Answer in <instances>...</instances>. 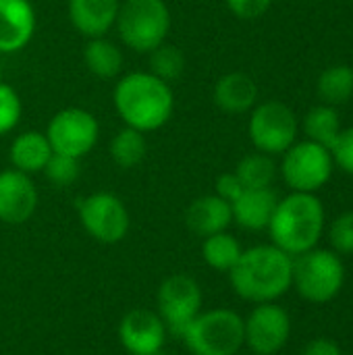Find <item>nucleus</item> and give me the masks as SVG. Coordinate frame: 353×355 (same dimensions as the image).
Here are the masks:
<instances>
[{"label":"nucleus","instance_id":"7ed1b4c3","mask_svg":"<svg viewBox=\"0 0 353 355\" xmlns=\"http://www.w3.org/2000/svg\"><path fill=\"white\" fill-rule=\"evenodd\" d=\"M273 245L289 256H302L320 241L325 231V208L314 193L293 191L279 200L270 225Z\"/></svg>","mask_w":353,"mask_h":355},{"label":"nucleus","instance_id":"bb28decb","mask_svg":"<svg viewBox=\"0 0 353 355\" xmlns=\"http://www.w3.org/2000/svg\"><path fill=\"white\" fill-rule=\"evenodd\" d=\"M150 73L166 83L177 81L185 71V54L175 44H160L150 52Z\"/></svg>","mask_w":353,"mask_h":355},{"label":"nucleus","instance_id":"f704fd0d","mask_svg":"<svg viewBox=\"0 0 353 355\" xmlns=\"http://www.w3.org/2000/svg\"><path fill=\"white\" fill-rule=\"evenodd\" d=\"M0 81H2V64H0Z\"/></svg>","mask_w":353,"mask_h":355},{"label":"nucleus","instance_id":"2eb2a0df","mask_svg":"<svg viewBox=\"0 0 353 355\" xmlns=\"http://www.w3.org/2000/svg\"><path fill=\"white\" fill-rule=\"evenodd\" d=\"M37 27L29 0H0V54H15L29 46Z\"/></svg>","mask_w":353,"mask_h":355},{"label":"nucleus","instance_id":"f3484780","mask_svg":"<svg viewBox=\"0 0 353 355\" xmlns=\"http://www.w3.org/2000/svg\"><path fill=\"white\" fill-rule=\"evenodd\" d=\"M231 223H233L231 204L218 198L216 193L193 200L185 210V225L198 237L223 233L229 229Z\"/></svg>","mask_w":353,"mask_h":355},{"label":"nucleus","instance_id":"9b49d317","mask_svg":"<svg viewBox=\"0 0 353 355\" xmlns=\"http://www.w3.org/2000/svg\"><path fill=\"white\" fill-rule=\"evenodd\" d=\"M156 304L166 331L181 339L193 318L202 312V289L189 275H171L158 287Z\"/></svg>","mask_w":353,"mask_h":355},{"label":"nucleus","instance_id":"6ab92c4d","mask_svg":"<svg viewBox=\"0 0 353 355\" xmlns=\"http://www.w3.org/2000/svg\"><path fill=\"white\" fill-rule=\"evenodd\" d=\"M279 200L270 187L264 189H243V193L231 204L233 220L248 231H262L268 229L273 212Z\"/></svg>","mask_w":353,"mask_h":355},{"label":"nucleus","instance_id":"f03ea898","mask_svg":"<svg viewBox=\"0 0 353 355\" xmlns=\"http://www.w3.org/2000/svg\"><path fill=\"white\" fill-rule=\"evenodd\" d=\"M233 291L254 304L279 300L293 285V258L277 245H256L241 252L229 270Z\"/></svg>","mask_w":353,"mask_h":355},{"label":"nucleus","instance_id":"cd10ccee","mask_svg":"<svg viewBox=\"0 0 353 355\" xmlns=\"http://www.w3.org/2000/svg\"><path fill=\"white\" fill-rule=\"evenodd\" d=\"M79 160L77 158H71V156H64V154H56L52 152L48 164L44 166L42 175L56 187H69L73 185L77 179H79Z\"/></svg>","mask_w":353,"mask_h":355},{"label":"nucleus","instance_id":"1a4fd4ad","mask_svg":"<svg viewBox=\"0 0 353 355\" xmlns=\"http://www.w3.org/2000/svg\"><path fill=\"white\" fill-rule=\"evenodd\" d=\"M335 162L331 156V150L314 144L310 139L295 141L285 154L281 162V175L285 183L293 191L302 193H314L320 187H325L333 175Z\"/></svg>","mask_w":353,"mask_h":355},{"label":"nucleus","instance_id":"c85d7f7f","mask_svg":"<svg viewBox=\"0 0 353 355\" xmlns=\"http://www.w3.org/2000/svg\"><path fill=\"white\" fill-rule=\"evenodd\" d=\"M23 114V102L17 89L0 81V137L15 131Z\"/></svg>","mask_w":353,"mask_h":355},{"label":"nucleus","instance_id":"a211bd4d","mask_svg":"<svg viewBox=\"0 0 353 355\" xmlns=\"http://www.w3.org/2000/svg\"><path fill=\"white\" fill-rule=\"evenodd\" d=\"M214 104L229 114H243L258 104V85L248 73H227L212 89Z\"/></svg>","mask_w":353,"mask_h":355},{"label":"nucleus","instance_id":"423d86ee","mask_svg":"<svg viewBox=\"0 0 353 355\" xmlns=\"http://www.w3.org/2000/svg\"><path fill=\"white\" fill-rule=\"evenodd\" d=\"M343 279V262L333 252L310 250L293 262V285L298 293L308 302H331L341 291Z\"/></svg>","mask_w":353,"mask_h":355},{"label":"nucleus","instance_id":"c756f323","mask_svg":"<svg viewBox=\"0 0 353 355\" xmlns=\"http://www.w3.org/2000/svg\"><path fill=\"white\" fill-rule=\"evenodd\" d=\"M331 243L341 254H353V212L341 214L331 225Z\"/></svg>","mask_w":353,"mask_h":355},{"label":"nucleus","instance_id":"393cba45","mask_svg":"<svg viewBox=\"0 0 353 355\" xmlns=\"http://www.w3.org/2000/svg\"><path fill=\"white\" fill-rule=\"evenodd\" d=\"M241 252L243 250H241L239 241L233 235H229L227 231L208 235V237H204V243H202L204 262L218 272H229L237 264Z\"/></svg>","mask_w":353,"mask_h":355},{"label":"nucleus","instance_id":"4468645a","mask_svg":"<svg viewBox=\"0 0 353 355\" xmlns=\"http://www.w3.org/2000/svg\"><path fill=\"white\" fill-rule=\"evenodd\" d=\"M37 208V189L29 175L6 168L0 171V223L23 225Z\"/></svg>","mask_w":353,"mask_h":355},{"label":"nucleus","instance_id":"b1692460","mask_svg":"<svg viewBox=\"0 0 353 355\" xmlns=\"http://www.w3.org/2000/svg\"><path fill=\"white\" fill-rule=\"evenodd\" d=\"M110 158L119 168H135L144 162L146 154H148V141H146V133L133 129V127H123L121 131H117L110 139L108 146Z\"/></svg>","mask_w":353,"mask_h":355},{"label":"nucleus","instance_id":"dca6fc26","mask_svg":"<svg viewBox=\"0 0 353 355\" xmlns=\"http://www.w3.org/2000/svg\"><path fill=\"white\" fill-rule=\"evenodd\" d=\"M121 0H69L67 12L69 21L77 33L85 40L104 37L110 29H114L119 17Z\"/></svg>","mask_w":353,"mask_h":355},{"label":"nucleus","instance_id":"6e6552de","mask_svg":"<svg viewBox=\"0 0 353 355\" xmlns=\"http://www.w3.org/2000/svg\"><path fill=\"white\" fill-rule=\"evenodd\" d=\"M77 214L85 233L98 243L114 245L129 233V210L123 200L110 191H96L81 198L77 204Z\"/></svg>","mask_w":353,"mask_h":355},{"label":"nucleus","instance_id":"f8f14e48","mask_svg":"<svg viewBox=\"0 0 353 355\" xmlns=\"http://www.w3.org/2000/svg\"><path fill=\"white\" fill-rule=\"evenodd\" d=\"M289 314L273 302L258 304L248 320H243L246 345L256 355H275L281 352L289 339Z\"/></svg>","mask_w":353,"mask_h":355},{"label":"nucleus","instance_id":"ddd939ff","mask_svg":"<svg viewBox=\"0 0 353 355\" xmlns=\"http://www.w3.org/2000/svg\"><path fill=\"white\" fill-rule=\"evenodd\" d=\"M166 327L158 312L135 308L119 324V341L129 355H158L166 341Z\"/></svg>","mask_w":353,"mask_h":355},{"label":"nucleus","instance_id":"9d476101","mask_svg":"<svg viewBox=\"0 0 353 355\" xmlns=\"http://www.w3.org/2000/svg\"><path fill=\"white\" fill-rule=\"evenodd\" d=\"M44 133L52 146V152L81 160L96 148L100 137V123L89 110L69 106L58 110L48 121Z\"/></svg>","mask_w":353,"mask_h":355},{"label":"nucleus","instance_id":"a878e982","mask_svg":"<svg viewBox=\"0 0 353 355\" xmlns=\"http://www.w3.org/2000/svg\"><path fill=\"white\" fill-rule=\"evenodd\" d=\"M235 175L246 189H264V187H270V183L275 181L277 164H275L273 156L254 152V154L243 156L237 162Z\"/></svg>","mask_w":353,"mask_h":355},{"label":"nucleus","instance_id":"412c9836","mask_svg":"<svg viewBox=\"0 0 353 355\" xmlns=\"http://www.w3.org/2000/svg\"><path fill=\"white\" fill-rule=\"evenodd\" d=\"M83 62L87 71L100 79H114L123 71L121 48L104 37H89L83 46Z\"/></svg>","mask_w":353,"mask_h":355},{"label":"nucleus","instance_id":"aec40b11","mask_svg":"<svg viewBox=\"0 0 353 355\" xmlns=\"http://www.w3.org/2000/svg\"><path fill=\"white\" fill-rule=\"evenodd\" d=\"M50 156H52V146H50L46 133H42V131L19 133L8 148L10 166L29 177L35 173H42L44 166L48 164Z\"/></svg>","mask_w":353,"mask_h":355},{"label":"nucleus","instance_id":"4be33fe9","mask_svg":"<svg viewBox=\"0 0 353 355\" xmlns=\"http://www.w3.org/2000/svg\"><path fill=\"white\" fill-rule=\"evenodd\" d=\"M302 129H304V133H306V137L310 141L320 144V146H325L329 150L337 141L339 133L343 131L337 108L329 106V104H318V106L310 108L304 114Z\"/></svg>","mask_w":353,"mask_h":355},{"label":"nucleus","instance_id":"473e14b6","mask_svg":"<svg viewBox=\"0 0 353 355\" xmlns=\"http://www.w3.org/2000/svg\"><path fill=\"white\" fill-rule=\"evenodd\" d=\"M243 189L246 187L241 185V181L237 179L235 173H223L214 183V193L218 198H223L225 202H229V204H233L243 193Z\"/></svg>","mask_w":353,"mask_h":355},{"label":"nucleus","instance_id":"39448f33","mask_svg":"<svg viewBox=\"0 0 353 355\" xmlns=\"http://www.w3.org/2000/svg\"><path fill=\"white\" fill-rule=\"evenodd\" d=\"M181 339L191 355H235L246 345L243 318L229 308L206 310L193 318Z\"/></svg>","mask_w":353,"mask_h":355},{"label":"nucleus","instance_id":"72a5a7b5","mask_svg":"<svg viewBox=\"0 0 353 355\" xmlns=\"http://www.w3.org/2000/svg\"><path fill=\"white\" fill-rule=\"evenodd\" d=\"M304 355H341V349L337 343H333L329 339H316L306 347Z\"/></svg>","mask_w":353,"mask_h":355},{"label":"nucleus","instance_id":"7c9ffc66","mask_svg":"<svg viewBox=\"0 0 353 355\" xmlns=\"http://www.w3.org/2000/svg\"><path fill=\"white\" fill-rule=\"evenodd\" d=\"M331 156H333L335 166L353 175V127L343 129L339 133L337 141L331 146Z\"/></svg>","mask_w":353,"mask_h":355},{"label":"nucleus","instance_id":"2f4dec72","mask_svg":"<svg viewBox=\"0 0 353 355\" xmlns=\"http://www.w3.org/2000/svg\"><path fill=\"white\" fill-rule=\"evenodd\" d=\"M227 8L241 21L260 19L273 4V0H225Z\"/></svg>","mask_w":353,"mask_h":355},{"label":"nucleus","instance_id":"0eeeda50","mask_svg":"<svg viewBox=\"0 0 353 355\" xmlns=\"http://www.w3.org/2000/svg\"><path fill=\"white\" fill-rule=\"evenodd\" d=\"M248 133L258 152L277 156L285 154L295 144L300 121L287 104L279 100H268L252 108Z\"/></svg>","mask_w":353,"mask_h":355},{"label":"nucleus","instance_id":"20e7f679","mask_svg":"<svg viewBox=\"0 0 353 355\" xmlns=\"http://www.w3.org/2000/svg\"><path fill=\"white\" fill-rule=\"evenodd\" d=\"M171 23V8L164 0H121L114 29L123 46L137 54H150L166 42Z\"/></svg>","mask_w":353,"mask_h":355},{"label":"nucleus","instance_id":"5701e85b","mask_svg":"<svg viewBox=\"0 0 353 355\" xmlns=\"http://www.w3.org/2000/svg\"><path fill=\"white\" fill-rule=\"evenodd\" d=\"M316 92L322 104L343 106L353 98V67L333 64L325 69L316 81Z\"/></svg>","mask_w":353,"mask_h":355},{"label":"nucleus","instance_id":"f257e3e1","mask_svg":"<svg viewBox=\"0 0 353 355\" xmlns=\"http://www.w3.org/2000/svg\"><path fill=\"white\" fill-rule=\"evenodd\" d=\"M112 104L125 127L152 133L171 121L175 94L171 83L154 77L150 71H135L117 81L112 89Z\"/></svg>","mask_w":353,"mask_h":355}]
</instances>
